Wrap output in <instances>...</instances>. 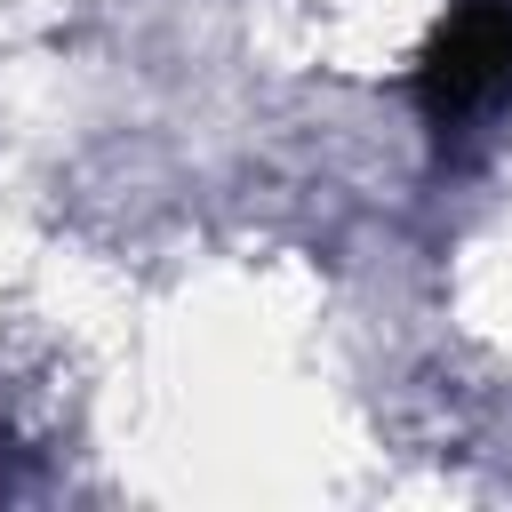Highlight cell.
Listing matches in <instances>:
<instances>
[{"mask_svg": "<svg viewBox=\"0 0 512 512\" xmlns=\"http://www.w3.org/2000/svg\"><path fill=\"white\" fill-rule=\"evenodd\" d=\"M504 96H512V0H464L416 72V104L440 136H464Z\"/></svg>", "mask_w": 512, "mask_h": 512, "instance_id": "1", "label": "cell"}]
</instances>
